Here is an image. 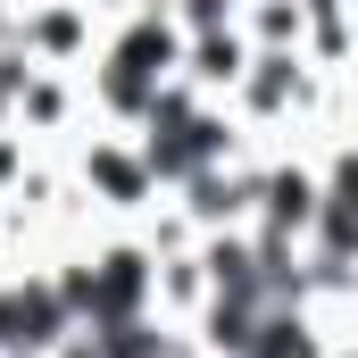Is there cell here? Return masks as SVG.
<instances>
[{
  "instance_id": "obj_3",
  "label": "cell",
  "mask_w": 358,
  "mask_h": 358,
  "mask_svg": "<svg viewBox=\"0 0 358 358\" xmlns=\"http://www.w3.org/2000/svg\"><path fill=\"white\" fill-rule=\"evenodd\" d=\"M242 67H250V42H242V25H208V34H183V84L200 92V100H225V92L242 84Z\"/></svg>"
},
{
  "instance_id": "obj_1",
  "label": "cell",
  "mask_w": 358,
  "mask_h": 358,
  "mask_svg": "<svg viewBox=\"0 0 358 358\" xmlns=\"http://www.w3.org/2000/svg\"><path fill=\"white\" fill-rule=\"evenodd\" d=\"M76 200H92L117 225H134L159 200V176L142 167V142L125 125H76Z\"/></svg>"
},
{
  "instance_id": "obj_4",
  "label": "cell",
  "mask_w": 358,
  "mask_h": 358,
  "mask_svg": "<svg viewBox=\"0 0 358 358\" xmlns=\"http://www.w3.org/2000/svg\"><path fill=\"white\" fill-rule=\"evenodd\" d=\"M234 8H242V0H234Z\"/></svg>"
},
{
  "instance_id": "obj_2",
  "label": "cell",
  "mask_w": 358,
  "mask_h": 358,
  "mask_svg": "<svg viewBox=\"0 0 358 358\" xmlns=\"http://www.w3.org/2000/svg\"><path fill=\"white\" fill-rule=\"evenodd\" d=\"M8 42H17L34 67H67V76H84L92 50H100V17H92V0H25L17 25H8Z\"/></svg>"
}]
</instances>
